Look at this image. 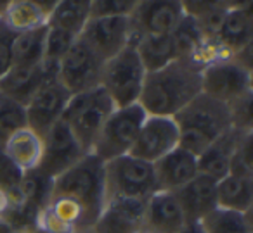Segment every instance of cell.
Listing matches in <instances>:
<instances>
[{
	"instance_id": "obj_33",
	"label": "cell",
	"mask_w": 253,
	"mask_h": 233,
	"mask_svg": "<svg viewBox=\"0 0 253 233\" xmlns=\"http://www.w3.org/2000/svg\"><path fill=\"white\" fill-rule=\"evenodd\" d=\"M135 4V0H95L90 2V18H128Z\"/></svg>"
},
{
	"instance_id": "obj_3",
	"label": "cell",
	"mask_w": 253,
	"mask_h": 233,
	"mask_svg": "<svg viewBox=\"0 0 253 233\" xmlns=\"http://www.w3.org/2000/svg\"><path fill=\"white\" fill-rule=\"evenodd\" d=\"M173 121L179 128V147L196 157L232 130L229 105L205 94L189 102Z\"/></svg>"
},
{
	"instance_id": "obj_24",
	"label": "cell",
	"mask_w": 253,
	"mask_h": 233,
	"mask_svg": "<svg viewBox=\"0 0 253 233\" xmlns=\"http://www.w3.org/2000/svg\"><path fill=\"white\" fill-rule=\"evenodd\" d=\"M2 150L23 173H28L39 167L42 159L43 140L30 128H23L7 140Z\"/></svg>"
},
{
	"instance_id": "obj_23",
	"label": "cell",
	"mask_w": 253,
	"mask_h": 233,
	"mask_svg": "<svg viewBox=\"0 0 253 233\" xmlns=\"http://www.w3.org/2000/svg\"><path fill=\"white\" fill-rule=\"evenodd\" d=\"M243 135L245 133L232 128L225 135H222L218 140H215L208 149H205L198 156V173L213 178L215 181L227 176L231 156Z\"/></svg>"
},
{
	"instance_id": "obj_16",
	"label": "cell",
	"mask_w": 253,
	"mask_h": 233,
	"mask_svg": "<svg viewBox=\"0 0 253 233\" xmlns=\"http://www.w3.org/2000/svg\"><path fill=\"white\" fill-rule=\"evenodd\" d=\"M70 99L71 94L57 81V78L45 83L25 105L28 128L43 138L45 133L61 121Z\"/></svg>"
},
{
	"instance_id": "obj_22",
	"label": "cell",
	"mask_w": 253,
	"mask_h": 233,
	"mask_svg": "<svg viewBox=\"0 0 253 233\" xmlns=\"http://www.w3.org/2000/svg\"><path fill=\"white\" fill-rule=\"evenodd\" d=\"M57 2H37V0H18L7 2L2 14V23L12 33H23L45 26Z\"/></svg>"
},
{
	"instance_id": "obj_34",
	"label": "cell",
	"mask_w": 253,
	"mask_h": 233,
	"mask_svg": "<svg viewBox=\"0 0 253 233\" xmlns=\"http://www.w3.org/2000/svg\"><path fill=\"white\" fill-rule=\"evenodd\" d=\"M252 95L239 99L238 102L229 105L231 111V123L232 128L241 133H252L253 132V118H252Z\"/></svg>"
},
{
	"instance_id": "obj_14",
	"label": "cell",
	"mask_w": 253,
	"mask_h": 233,
	"mask_svg": "<svg viewBox=\"0 0 253 233\" xmlns=\"http://www.w3.org/2000/svg\"><path fill=\"white\" fill-rule=\"evenodd\" d=\"M179 147V128L173 118L148 116L128 156L155 164Z\"/></svg>"
},
{
	"instance_id": "obj_15",
	"label": "cell",
	"mask_w": 253,
	"mask_h": 233,
	"mask_svg": "<svg viewBox=\"0 0 253 233\" xmlns=\"http://www.w3.org/2000/svg\"><path fill=\"white\" fill-rule=\"evenodd\" d=\"M182 2L158 0V2H137L130 21L132 40L144 35H170L184 18ZM130 40V42H132Z\"/></svg>"
},
{
	"instance_id": "obj_6",
	"label": "cell",
	"mask_w": 253,
	"mask_h": 233,
	"mask_svg": "<svg viewBox=\"0 0 253 233\" xmlns=\"http://www.w3.org/2000/svg\"><path fill=\"white\" fill-rule=\"evenodd\" d=\"M146 74L134 43H128L122 52L104 63L101 88L109 95L115 107H128L139 104Z\"/></svg>"
},
{
	"instance_id": "obj_4",
	"label": "cell",
	"mask_w": 253,
	"mask_h": 233,
	"mask_svg": "<svg viewBox=\"0 0 253 233\" xmlns=\"http://www.w3.org/2000/svg\"><path fill=\"white\" fill-rule=\"evenodd\" d=\"M52 180L42 176L39 171H28L21 183L11 194L4 195V207L0 219L16 233H33L49 200Z\"/></svg>"
},
{
	"instance_id": "obj_35",
	"label": "cell",
	"mask_w": 253,
	"mask_h": 233,
	"mask_svg": "<svg viewBox=\"0 0 253 233\" xmlns=\"http://www.w3.org/2000/svg\"><path fill=\"white\" fill-rule=\"evenodd\" d=\"M23 176L25 173L5 156L4 150H0V194L2 197L16 190L21 183Z\"/></svg>"
},
{
	"instance_id": "obj_9",
	"label": "cell",
	"mask_w": 253,
	"mask_h": 233,
	"mask_svg": "<svg viewBox=\"0 0 253 233\" xmlns=\"http://www.w3.org/2000/svg\"><path fill=\"white\" fill-rule=\"evenodd\" d=\"M201 94L231 105L253 94L252 69L236 59H218L201 71Z\"/></svg>"
},
{
	"instance_id": "obj_11",
	"label": "cell",
	"mask_w": 253,
	"mask_h": 233,
	"mask_svg": "<svg viewBox=\"0 0 253 233\" xmlns=\"http://www.w3.org/2000/svg\"><path fill=\"white\" fill-rule=\"evenodd\" d=\"M42 140V159L37 171L52 181L87 156L71 130L63 121H57Z\"/></svg>"
},
{
	"instance_id": "obj_10",
	"label": "cell",
	"mask_w": 253,
	"mask_h": 233,
	"mask_svg": "<svg viewBox=\"0 0 253 233\" xmlns=\"http://www.w3.org/2000/svg\"><path fill=\"white\" fill-rule=\"evenodd\" d=\"M104 61L97 57L80 38L57 64V81L71 95L101 87Z\"/></svg>"
},
{
	"instance_id": "obj_40",
	"label": "cell",
	"mask_w": 253,
	"mask_h": 233,
	"mask_svg": "<svg viewBox=\"0 0 253 233\" xmlns=\"http://www.w3.org/2000/svg\"><path fill=\"white\" fill-rule=\"evenodd\" d=\"M33 233H43V232H40V230H35V232H33Z\"/></svg>"
},
{
	"instance_id": "obj_27",
	"label": "cell",
	"mask_w": 253,
	"mask_h": 233,
	"mask_svg": "<svg viewBox=\"0 0 253 233\" xmlns=\"http://www.w3.org/2000/svg\"><path fill=\"white\" fill-rule=\"evenodd\" d=\"M88 19H90V0H63L56 4L47 26L63 30L78 38Z\"/></svg>"
},
{
	"instance_id": "obj_21",
	"label": "cell",
	"mask_w": 253,
	"mask_h": 233,
	"mask_svg": "<svg viewBox=\"0 0 253 233\" xmlns=\"http://www.w3.org/2000/svg\"><path fill=\"white\" fill-rule=\"evenodd\" d=\"M173 194L187 221H201L205 216L217 209V181L205 174H198Z\"/></svg>"
},
{
	"instance_id": "obj_30",
	"label": "cell",
	"mask_w": 253,
	"mask_h": 233,
	"mask_svg": "<svg viewBox=\"0 0 253 233\" xmlns=\"http://www.w3.org/2000/svg\"><path fill=\"white\" fill-rule=\"evenodd\" d=\"M23 128H28L25 107L0 95V150L14 133Z\"/></svg>"
},
{
	"instance_id": "obj_7",
	"label": "cell",
	"mask_w": 253,
	"mask_h": 233,
	"mask_svg": "<svg viewBox=\"0 0 253 233\" xmlns=\"http://www.w3.org/2000/svg\"><path fill=\"white\" fill-rule=\"evenodd\" d=\"M104 183L106 200L125 199L146 202L155 192H158L153 164L132 156H122L106 163Z\"/></svg>"
},
{
	"instance_id": "obj_20",
	"label": "cell",
	"mask_w": 253,
	"mask_h": 233,
	"mask_svg": "<svg viewBox=\"0 0 253 233\" xmlns=\"http://www.w3.org/2000/svg\"><path fill=\"white\" fill-rule=\"evenodd\" d=\"M156 188L163 192H177L198 176V157L177 147L153 164Z\"/></svg>"
},
{
	"instance_id": "obj_12",
	"label": "cell",
	"mask_w": 253,
	"mask_h": 233,
	"mask_svg": "<svg viewBox=\"0 0 253 233\" xmlns=\"http://www.w3.org/2000/svg\"><path fill=\"white\" fill-rule=\"evenodd\" d=\"M253 45V18L250 2H232L220 19L211 47L220 59H229Z\"/></svg>"
},
{
	"instance_id": "obj_5",
	"label": "cell",
	"mask_w": 253,
	"mask_h": 233,
	"mask_svg": "<svg viewBox=\"0 0 253 233\" xmlns=\"http://www.w3.org/2000/svg\"><path fill=\"white\" fill-rule=\"evenodd\" d=\"M115 104L101 87L71 95L61 121L71 130L82 149L90 154L102 125L115 111Z\"/></svg>"
},
{
	"instance_id": "obj_26",
	"label": "cell",
	"mask_w": 253,
	"mask_h": 233,
	"mask_svg": "<svg viewBox=\"0 0 253 233\" xmlns=\"http://www.w3.org/2000/svg\"><path fill=\"white\" fill-rule=\"evenodd\" d=\"M253 180L227 174L217 181V207L238 214H252Z\"/></svg>"
},
{
	"instance_id": "obj_17",
	"label": "cell",
	"mask_w": 253,
	"mask_h": 233,
	"mask_svg": "<svg viewBox=\"0 0 253 233\" xmlns=\"http://www.w3.org/2000/svg\"><path fill=\"white\" fill-rule=\"evenodd\" d=\"M57 78V66L42 63L39 66H12L0 80V95L25 107L30 99L45 83Z\"/></svg>"
},
{
	"instance_id": "obj_29",
	"label": "cell",
	"mask_w": 253,
	"mask_h": 233,
	"mask_svg": "<svg viewBox=\"0 0 253 233\" xmlns=\"http://www.w3.org/2000/svg\"><path fill=\"white\" fill-rule=\"evenodd\" d=\"M200 223L207 233H253L252 214H238L218 207Z\"/></svg>"
},
{
	"instance_id": "obj_2",
	"label": "cell",
	"mask_w": 253,
	"mask_h": 233,
	"mask_svg": "<svg viewBox=\"0 0 253 233\" xmlns=\"http://www.w3.org/2000/svg\"><path fill=\"white\" fill-rule=\"evenodd\" d=\"M203 66L189 59H175L163 69L148 73L139 105L148 116L175 118L201 94Z\"/></svg>"
},
{
	"instance_id": "obj_19",
	"label": "cell",
	"mask_w": 253,
	"mask_h": 233,
	"mask_svg": "<svg viewBox=\"0 0 253 233\" xmlns=\"http://www.w3.org/2000/svg\"><path fill=\"white\" fill-rule=\"evenodd\" d=\"M146 202L111 199L99 216L92 233H141Z\"/></svg>"
},
{
	"instance_id": "obj_37",
	"label": "cell",
	"mask_w": 253,
	"mask_h": 233,
	"mask_svg": "<svg viewBox=\"0 0 253 233\" xmlns=\"http://www.w3.org/2000/svg\"><path fill=\"white\" fill-rule=\"evenodd\" d=\"M179 233H207L200 221H187Z\"/></svg>"
},
{
	"instance_id": "obj_36",
	"label": "cell",
	"mask_w": 253,
	"mask_h": 233,
	"mask_svg": "<svg viewBox=\"0 0 253 233\" xmlns=\"http://www.w3.org/2000/svg\"><path fill=\"white\" fill-rule=\"evenodd\" d=\"M12 38H14V33L0 19V80L12 67Z\"/></svg>"
},
{
	"instance_id": "obj_28",
	"label": "cell",
	"mask_w": 253,
	"mask_h": 233,
	"mask_svg": "<svg viewBox=\"0 0 253 233\" xmlns=\"http://www.w3.org/2000/svg\"><path fill=\"white\" fill-rule=\"evenodd\" d=\"M47 25L30 32L14 33L12 38V66H39L43 63Z\"/></svg>"
},
{
	"instance_id": "obj_1",
	"label": "cell",
	"mask_w": 253,
	"mask_h": 233,
	"mask_svg": "<svg viewBox=\"0 0 253 233\" xmlns=\"http://www.w3.org/2000/svg\"><path fill=\"white\" fill-rule=\"evenodd\" d=\"M104 205V163L94 154H87L52 181L37 230L43 233H92Z\"/></svg>"
},
{
	"instance_id": "obj_18",
	"label": "cell",
	"mask_w": 253,
	"mask_h": 233,
	"mask_svg": "<svg viewBox=\"0 0 253 233\" xmlns=\"http://www.w3.org/2000/svg\"><path fill=\"white\" fill-rule=\"evenodd\" d=\"M186 223L175 194L158 190L146 200L141 233H179Z\"/></svg>"
},
{
	"instance_id": "obj_8",
	"label": "cell",
	"mask_w": 253,
	"mask_h": 233,
	"mask_svg": "<svg viewBox=\"0 0 253 233\" xmlns=\"http://www.w3.org/2000/svg\"><path fill=\"white\" fill-rule=\"evenodd\" d=\"M146 118L148 114L139 104L116 107L102 125L90 154L104 164L122 156H128Z\"/></svg>"
},
{
	"instance_id": "obj_25",
	"label": "cell",
	"mask_w": 253,
	"mask_h": 233,
	"mask_svg": "<svg viewBox=\"0 0 253 233\" xmlns=\"http://www.w3.org/2000/svg\"><path fill=\"white\" fill-rule=\"evenodd\" d=\"M146 73H155L173 63L177 57L170 35H144L132 40Z\"/></svg>"
},
{
	"instance_id": "obj_32",
	"label": "cell",
	"mask_w": 253,
	"mask_h": 233,
	"mask_svg": "<svg viewBox=\"0 0 253 233\" xmlns=\"http://www.w3.org/2000/svg\"><path fill=\"white\" fill-rule=\"evenodd\" d=\"M252 142H253V132L245 133L239 138L234 152L231 156L229 163V174L238 178H246L253 180V159H252Z\"/></svg>"
},
{
	"instance_id": "obj_31",
	"label": "cell",
	"mask_w": 253,
	"mask_h": 233,
	"mask_svg": "<svg viewBox=\"0 0 253 233\" xmlns=\"http://www.w3.org/2000/svg\"><path fill=\"white\" fill-rule=\"evenodd\" d=\"M77 36L71 33H66L63 30L50 28L47 26V36H45V49H43V63L57 66L59 61L70 52L73 43L77 42Z\"/></svg>"
},
{
	"instance_id": "obj_38",
	"label": "cell",
	"mask_w": 253,
	"mask_h": 233,
	"mask_svg": "<svg viewBox=\"0 0 253 233\" xmlns=\"http://www.w3.org/2000/svg\"><path fill=\"white\" fill-rule=\"evenodd\" d=\"M5 4H7V2H0V18H2V14H4Z\"/></svg>"
},
{
	"instance_id": "obj_39",
	"label": "cell",
	"mask_w": 253,
	"mask_h": 233,
	"mask_svg": "<svg viewBox=\"0 0 253 233\" xmlns=\"http://www.w3.org/2000/svg\"><path fill=\"white\" fill-rule=\"evenodd\" d=\"M2 207H4V197L0 194V214H2Z\"/></svg>"
},
{
	"instance_id": "obj_13",
	"label": "cell",
	"mask_w": 253,
	"mask_h": 233,
	"mask_svg": "<svg viewBox=\"0 0 253 233\" xmlns=\"http://www.w3.org/2000/svg\"><path fill=\"white\" fill-rule=\"evenodd\" d=\"M78 38L106 63L130 43V21L125 16L90 18Z\"/></svg>"
}]
</instances>
